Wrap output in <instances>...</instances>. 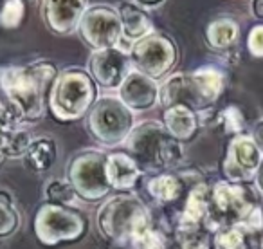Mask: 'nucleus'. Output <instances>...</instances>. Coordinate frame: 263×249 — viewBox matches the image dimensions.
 Returning <instances> with one entry per match:
<instances>
[{"label":"nucleus","instance_id":"nucleus-9","mask_svg":"<svg viewBox=\"0 0 263 249\" xmlns=\"http://www.w3.org/2000/svg\"><path fill=\"white\" fill-rule=\"evenodd\" d=\"M177 45L172 38L164 34L152 33L130 47V60L134 69L150 76L152 80H161L177 63Z\"/></svg>","mask_w":263,"mask_h":249},{"label":"nucleus","instance_id":"nucleus-28","mask_svg":"<svg viewBox=\"0 0 263 249\" xmlns=\"http://www.w3.org/2000/svg\"><path fill=\"white\" fill-rule=\"evenodd\" d=\"M218 123H222L223 130L231 136L243 134L245 130V117L243 112L236 105H229L218 114Z\"/></svg>","mask_w":263,"mask_h":249},{"label":"nucleus","instance_id":"nucleus-19","mask_svg":"<svg viewBox=\"0 0 263 249\" xmlns=\"http://www.w3.org/2000/svg\"><path fill=\"white\" fill-rule=\"evenodd\" d=\"M105 170L110 188H116V190H132L141 175L136 161L123 152L106 155Z\"/></svg>","mask_w":263,"mask_h":249},{"label":"nucleus","instance_id":"nucleus-24","mask_svg":"<svg viewBox=\"0 0 263 249\" xmlns=\"http://www.w3.org/2000/svg\"><path fill=\"white\" fill-rule=\"evenodd\" d=\"M249 231L243 226H227L216 229L213 238L215 249H249Z\"/></svg>","mask_w":263,"mask_h":249},{"label":"nucleus","instance_id":"nucleus-10","mask_svg":"<svg viewBox=\"0 0 263 249\" xmlns=\"http://www.w3.org/2000/svg\"><path fill=\"white\" fill-rule=\"evenodd\" d=\"M78 34L92 51L119 47V45L123 47L121 20L117 9L112 6H88V9L80 20Z\"/></svg>","mask_w":263,"mask_h":249},{"label":"nucleus","instance_id":"nucleus-3","mask_svg":"<svg viewBox=\"0 0 263 249\" xmlns=\"http://www.w3.org/2000/svg\"><path fill=\"white\" fill-rule=\"evenodd\" d=\"M226 76L216 67H200L193 73H177L161 85L159 103L162 109L186 105L200 116L222 96Z\"/></svg>","mask_w":263,"mask_h":249},{"label":"nucleus","instance_id":"nucleus-27","mask_svg":"<svg viewBox=\"0 0 263 249\" xmlns=\"http://www.w3.org/2000/svg\"><path fill=\"white\" fill-rule=\"evenodd\" d=\"M26 15L24 0H6L0 8V26L4 29H16Z\"/></svg>","mask_w":263,"mask_h":249},{"label":"nucleus","instance_id":"nucleus-33","mask_svg":"<svg viewBox=\"0 0 263 249\" xmlns=\"http://www.w3.org/2000/svg\"><path fill=\"white\" fill-rule=\"evenodd\" d=\"M134 2L139 4L141 8H144V9H155L164 4V0H134Z\"/></svg>","mask_w":263,"mask_h":249},{"label":"nucleus","instance_id":"nucleus-31","mask_svg":"<svg viewBox=\"0 0 263 249\" xmlns=\"http://www.w3.org/2000/svg\"><path fill=\"white\" fill-rule=\"evenodd\" d=\"M197 231L198 229L182 231V238H180L179 247H177V249H209L205 237H200Z\"/></svg>","mask_w":263,"mask_h":249},{"label":"nucleus","instance_id":"nucleus-29","mask_svg":"<svg viewBox=\"0 0 263 249\" xmlns=\"http://www.w3.org/2000/svg\"><path fill=\"white\" fill-rule=\"evenodd\" d=\"M247 51L254 58H263V24H258L249 31Z\"/></svg>","mask_w":263,"mask_h":249},{"label":"nucleus","instance_id":"nucleus-4","mask_svg":"<svg viewBox=\"0 0 263 249\" xmlns=\"http://www.w3.org/2000/svg\"><path fill=\"white\" fill-rule=\"evenodd\" d=\"M98 227L114 244L137 245L143 235L152 229L150 209L136 195H117L99 208Z\"/></svg>","mask_w":263,"mask_h":249},{"label":"nucleus","instance_id":"nucleus-32","mask_svg":"<svg viewBox=\"0 0 263 249\" xmlns=\"http://www.w3.org/2000/svg\"><path fill=\"white\" fill-rule=\"evenodd\" d=\"M251 137L254 139L256 147L259 148V152H261V155H263V117L254 123V127H252V130H251Z\"/></svg>","mask_w":263,"mask_h":249},{"label":"nucleus","instance_id":"nucleus-1","mask_svg":"<svg viewBox=\"0 0 263 249\" xmlns=\"http://www.w3.org/2000/svg\"><path fill=\"white\" fill-rule=\"evenodd\" d=\"M56 76L58 69L47 60H38L26 65L0 67V87L18 114L20 121L34 123L45 116Z\"/></svg>","mask_w":263,"mask_h":249},{"label":"nucleus","instance_id":"nucleus-21","mask_svg":"<svg viewBox=\"0 0 263 249\" xmlns=\"http://www.w3.org/2000/svg\"><path fill=\"white\" fill-rule=\"evenodd\" d=\"M56 159H58V145H56L54 137L51 136L34 137L27 148L26 155H24L26 166L34 173L49 172L54 166Z\"/></svg>","mask_w":263,"mask_h":249},{"label":"nucleus","instance_id":"nucleus-26","mask_svg":"<svg viewBox=\"0 0 263 249\" xmlns=\"http://www.w3.org/2000/svg\"><path fill=\"white\" fill-rule=\"evenodd\" d=\"M76 191L70 186L69 181H51L45 190V199L49 204H58V206H69L76 201Z\"/></svg>","mask_w":263,"mask_h":249},{"label":"nucleus","instance_id":"nucleus-15","mask_svg":"<svg viewBox=\"0 0 263 249\" xmlns=\"http://www.w3.org/2000/svg\"><path fill=\"white\" fill-rule=\"evenodd\" d=\"M117 98L132 110V112H146L152 110L159 103L161 96V85L150 76L139 73V70H132L119 87Z\"/></svg>","mask_w":263,"mask_h":249},{"label":"nucleus","instance_id":"nucleus-5","mask_svg":"<svg viewBox=\"0 0 263 249\" xmlns=\"http://www.w3.org/2000/svg\"><path fill=\"white\" fill-rule=\"evenodd\" d=\"M98 99V85L88 70L69 67L56 76L49 94V110L62 123L78 121L88 114Z\"/></svg>","mask_w":263,"mask_h":249},{"label":"nucleus","instance_id":"nucleus-23","mask_svg":"<svg viewBox=\"0 0 263 249\" xmlns=\"http://www.w3.org/2000/svg\"><path fill=\"white\" fill-rule=\"evenodd\" d=\"M182 181L173 173H157L146 183V190L159 202H175L182 193Z\"/></svg>","mask_w":263,"mask_h":249},{"label":"nucleus","instance_id":"nucleus-16","mask_svg":"<svg viewBox=\"0 0 263 249\" xmlns=\"http://www.w3.org/2000/svg\"><path fill=\"white\" fill-rule=\"evenodd\" d=\"M29 130L20 127V117L15 109L0 103V165L13 157H24L29 148Z\"/></svg>","mask_w":263,"mask_h":249},{"label":"nucleus","instance_id":"nucleus-12","mask_svg":"<svg viewBox=\"0 0 263 249\" xmlns=\"http://www.w3.org/2000/svg\"><path fill=\"white\" fill-rule=\"evenodd\" d=\"M134 70L130 51L124 47H110L92 51L88 58V74L96 85L105 91H119L128 74Z\"/></svg>","mask_w":263,"mask_h":249},{"label":"nucleus","instance_id":"nucleus-7","mask_svg":"<svg viewBox=\"0 0 263 249\" xmlns=\"http://www.w3.org/2000/svg\"><path fill=\"white\" fill-rule=\"evenodd\" d=\"M256 208L258 206L254 204L251 191L243 184L222 181L209 191L205 226L213 231L227 226H243Z\"/></svg>","mask_w":263,"mask_h":249},{"label":"nucleus","instance_id":"nucleus-14","mask_svg":"<svg viewBox=\"0 0 263 249\" xmlns=\"http://www.w3.org/2000/svg\"><path fill=\"white\" fill-rule=\"evenodd\" d=\"M88 0H40V15L51 33L69 37L78 31Z\"/></svg>","mask_w":263,"mask_h":249},{"label":"nucleus","instance_id":"nucleus-6","mask_svg":"<svg viewBox=\"0 0 263 249\" xmlns=\"http://www.w3.org/2000/svg\"><path fill=\"white\" fill-rule=\"evenodd\" d=\"M136 127V114L117 96L98 98L87 114V132L106 148L124 145Z\"/></svg>","mask_w":263,"mask_h":249},{"label":"nucleus","instance_id":"nucleus-8","mask_svg":"<svg viewBox=\"0 0 263 249\" xmlns=\"http://www.w3.org/2000/svg\"><path fill=\"white\" fill-rule=\"evenodd\" d=\"M106 155L99 150H81L67 165V181L83 201H101L110 191Z\"/></svg>","mask_w":263,"mask_h":249},{"label":"nucleus","instance_id":"nucleus-17","mask_svg":"<svg viewBox=\"0 0 263 249\" xmlns=\"http://www.w3.org/2000/svg\"><path fill=\"white\" fill-rule=\"evenodd\" d=\"M117 15H119L121 29H123V44H128V47L154 33V24L148 16V11L136 4L134 0L121 2L117 6Z\"/></svg>","mask_w":263,"mask_h":249},{"label":"nucleus","instance_id":"nucleus-20","mask_svg":"<svg viewBox=\"0 0 263 249\" xmlns=\"http://www.w3.org/2000/svg\"><path fill=\"white\" fill-rule=\"evenodd\" d=\"M209 191H211V188L204 183L195 184L190 190L182 217H180V231H195L198 229L200 224H205L209 206Z\"/></svg>","mask_w":263,"mask_h":249},{"label":"nucleus","instance_id":"nucleus-25","mask_svg":"<svg viewBox=\"0 0 263 249\" xmlns=\"http://www.w3.org/2000/svg\"><path fill=\"white\" fill-rule=\"evenodd\" d=\"M20 226L18 209L15 208L13 197L8 191L0 190V238L13 235Z\"/></svg>","mask_w":263,"mask_h":249},{"label":"nucleus","instance_id":"nucleus-11","mask_svg":"<svg viewBox=\"0 0 263 249\" xmlns=\"http://www.w3.org/2000/svg\"><path fill=\"white\" fill-rule=\"evenodd\" d=\"M87 222L74 209L58 204H44L34 219V231L42 244L56 245L60 242L78 240L85 233Z\"/></svg>","mask_w":263,"mask_h":249},{"label":"nucleus","instance_id":"nucleus-18","mask_svg":"<svg viewBox=\"0 0 263 249\" xmlns=\"http://www.w3.org/2000/svg\"><path fill=\"white\" fill-rule=\"evenodd\" d=\"M162 124L180 143L190 141L195 137L200 127V119L195 110L186 105H172L168 109H162Z\"/></svg>","mask_w":263,"mask_h":249},{"label":"nucleus","instance_id":"nucleus-35","mask_svg":"<svg viewBox=\"0 0 263 249\" xmlns=\"http://www.w3.org/2000/svg\"><path fill=\"white\" fill-rule=\"evenodd\" d=\"M254 183H256V186H258L259 193H263V157H261V163H259L258 170H256Z\"/></svg>","mask_w":263,"mask_h":249},{"label":"nucleus","instance_id":"nucleus-2","mask_svg":"<svg viewBox=\"0 0 263 249\" xmlns=\"http://www.w3.org/2000/svg\"><path fill=\"white\" fill-rule=\"evenodd\" d=\"M126 154L136 161L141 173H162L184 159V148L159 121L136 124L124 141Z\"/></svg>","mask_w":263,"mask_h":249},{"label":"nucleus","instance_id":"nucleus-36","mask_svg":"<svg viewBox=\"0 0 263 249\" xmlns=\"http://www.w3.org/2000/svg\"><path fill=\"white\" fill-rule=\"evenodd\" d=\"M261 215H263V206H261Z\"/></svg>","mask_w":263,"mask_h":249},{"label":"nucleus","instance_id":"nucleus-13","mask_svg":"<svg viewBox=\"0 0 263 249\" xmlns=\"http://www.w3.org/2000/svg\"><path fill=\"white\" fill-rule=\"evenodd\" d=\"M261 152L251 134H238L227 145L223 159V175L229 183L245 184L254 181L256 170L261 163Z\"/></svg>","mask_w":263,"mask_h":249},{"label":"nucleus","instance_id":"nucleus-30","mask_svg":"<svg viewBox=\"0 0 263 249\" xmlns=\"http://www.w3.org/2000/svg\"><path fill=\"white\" fill-rule=\"evenodd\" d=\"M136 247L137 249H168V245H166L164 235L159 233V231H155L154 227H152V229H148L146 233L143 235V238L137 242Z\"/></svg>","mask_w":263,"mask_h":249},{"label":"nucleus","instance_id":"nucleus-34","mask_svg":"<svg viewBox=\"0 0 263 249\" xmlns=\"http://www.w3.org/2000/svg\"><path fill=\"white\" fill-rule=\"evenodd\" d=\"M251 11L256 19L263 20V0H252L251 2Z\"/></svg>","mask_w":263,"mask_h":249},{"label":"nucleus","instance_id":"nucleus-22","mask_svg":"<svg viewBox=\"0 0 263 249\" xmlns=\"http://www.w3.org/2000/svg\"><path fill=\"white\" fill-rule=\"evenodd\" d=\"M205 42L215 51H226L236 44L240 37V26L231 16H218L205 27Z\"/></svg>","mask_w":263,"mask_h":249}]
</instances>
